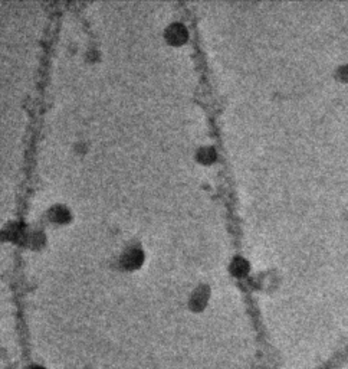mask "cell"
<instances>
[{"mask_svg": "<svg viewBox=\"0 0 348 369\" xmlns=\"http://www.w3.org/2000/svg\"><path fill=\"white\" fill-rule=\"evenodd\" d=\"M142 260V251L138 250V249H130L129 251L124 253V256H122V262H124V265H127V267H135V265H138Z\"/></svg>", "mask_w": 348, "mask_h": 369, "instance_id": "cell-2", "label": "cell"}, {"mask_svg": "<svg viewBox=\"0 0 348 369\" xmlns=\"http://www.w3.org/2000/svg\"><path fill=\"white\" fill-rule=\"evenodd\" d=\"M199 157L203 160V162H212L215 159V149L213 148H203L200 152H199Z\"/></svg>", "mask_w": 348, "mask_h": 369, "instance_id": "cell-4", "label": "cell"}, {"mask_svg": "<svg viewBox=\"0 0 348 369\" xmlns=\"http://www.w3.org/2000/svg\"><path fill=\"white\" fill-rule=\"evenodd\" d=\"M167 39L173 44H180L188 38V31L181 24H172L166 31Z\"/></svg>", "mask_w": 348, "mask_h": 369, "instance_id": "cell-1", "label": "cell"}, {"mask_svg": "<svg viewBox=\"0 0 348 369\" xmlns=\"http://www.w3.org/2000/svg\"><path fill=\"white\" fill-rule=\"evenodd\" d=\"M51 217L53 218V221L63 222V221L69 219V211L64 207H53L51 211Z\"/></svg>", "mask_w": 348, "mask_h": 369, "instance_id": "cell-3", "label": "cell"}]
</instances>
